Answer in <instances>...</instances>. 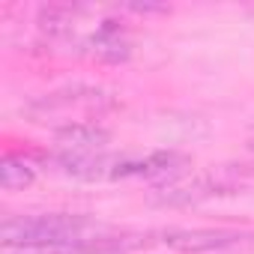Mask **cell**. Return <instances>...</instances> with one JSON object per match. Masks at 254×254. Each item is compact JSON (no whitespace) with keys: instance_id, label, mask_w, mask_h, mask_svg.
Returning a JSON list of instances; mask_svg holds the SVG:
<instances>
[{"instance_id":"1","label":"cell","mask_w":254,"mask_h":254,"mask_svg":"<svg viewBox=\"0 0 254 254\" xmlns=\"http://www.w3.org/2000/svg\"><path fill=\"white\" fill-rule=\"evenodd\" d=\"M96 224L84 215L48 212V215H15L0 224V239L6 248H87Z\"/></svg>"},{"instance_id":"2","label":"cell","mask_w":254,"mask_h":254,"mask_svg":"<svg viewBox=\"0 0 254 254\" xmlns=\"http://www.w3.org/2000/svg\"><path fill=\"white\" fill-rule=\"evenodd\" d=\"M165 245L174 251H215L239 242L245 233L239 230H212V227H194V230H165Z\"/></svg>"},{"instance_id":"3","label":"cell","mask_w":254,"mask_h":254,"mask_svg":"<svg viewBox=\"0 0 254 254\" xmlns=\"http://www.w3.org/2000/svg\"><path fill=\"white\" fill-rule=\"evenodd\" d=\"M189 165L186 156L162 150V153H150L147 159L138 162H117L111 180H126V177H147V180H159V177H174Z\"/></svg>"},{"instance_id":"4","label":"cell","mask_w":254,"mask_h":254,"mask_svg":"<svg viewBox=\"0 0 254 254\" xmlns=\"http://www.w3.org/2000/svg\"><path fill=\"white\" fill-rule=\"evenodd\" d=\"M54 141L63 153H102L111 141V132L93 123H66L54 132Z\"/></svg>"},{"instance_id":"5","label":"cell","mask_w":254,"mask_h":254,"mask_svg":"<svg viewBox=\"0 0 254 254\" xmlns=\"http://www.w3.org/2000/svg\"><path fill=\"white\" fill-rule=\"evenodd\" d=\"M57 162H60L63 174H69V177H75L81 183L105 180V177L114 174V165H117V162H111L102 153H63Z\"/></svg>"},{"instance_id":"6","label":"cell","mask_w":254,"mask_h":254,"mask_svg":"<svg viewBox=\"0 0 254 254\" xmlns=\"http://www.w3.org/2000/svg\"><path fill=\"white\" fill-rule=\"evenodd\" d=\"M215 189L212 183L206 180H191V183H171L168 189H162L156 194V203L162 206H189V203H197L203 197H209Z\"/></svg>"},{"instance_id":"7","label":"cell","mask_w":254,"mask_h":254,"mask_svg":"<svg viewBox=\"0 0 254 254\" xmlns=\"http://www.w3.org/2000/svg\"><path fill=\"white\" fill-rule=\"evenodd\" d=\"M33 183H36V171L30 162L15 159V156H6L0 162V186L6 191H21V189H30Z\"/></svg>"},{"instance_id":"8","label":"cell","mask_w":254,"mask_h":254,"mask_svg":"<svg viewBox=\"0 0 254 254\" xmlns=\"http://www.w3.org/2000/svg\"><path fill=\"white\" fill-rule=\"evenodd\" d=\"M39 27L48 36H63L72 30V12L66 6H45L39 9Z\"/></svg>"},{"instance_id":"9","label":"cell","mask_w":254,"mask_h":254,"mask_svg":"<svg viewBox=\"0 0 254 254\" xmlns=\"http://www.w3.org/2000/svg\"><path fill=\"white\" fill-rule=\"evenodd\" d=\"M251 147H254V132H251Z\"/></svg>"}]
</instances>
